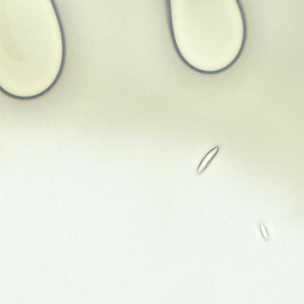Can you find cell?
I'll list each match as a JSON object with an SVG mask.
<instances>
[{
    "instance_id": "obj_2",
    "label": "cell",
    "mask_w": 304,
    "mask_h": 304,
    "mask_svg": "<svg viewBox=\"0 0 304 304\" xmlns=\"http://www.w3.org/2000/svg\"><path fill=\"white\" fill-rule=\"evenodd\" d=\"M259 228L263 237L265 240H267L268 238V232L265 226L263 223H259Z\"/></svg>"
},
{
    "instance_id": "obj_1",
    "label": "cell",
    "mask_w": 304,
    "mask_h": 304,
    "mask_svg": "<svg viewBox=\"0 0 304 304\" xmlns=\"http://www.w3.org/2000/svg\"><path fill=\"white\" fill-rule=\"evenodd\" d=\"M219 147L217 146L210 150L201 161L197 170L198 175L202 173L208 167L218 152Z\"/></svg>"
}]
</instances>
